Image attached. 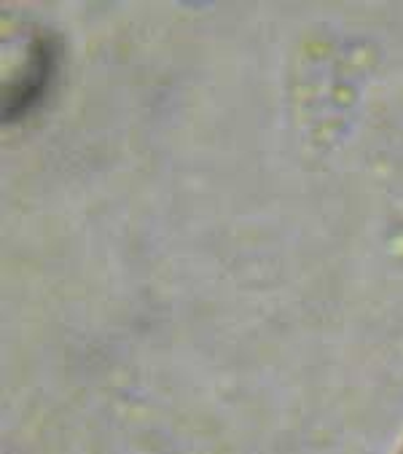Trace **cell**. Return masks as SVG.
I'll return each mask as SVG.
<instances>
[{
  "label": "cell",
  "instance_id": "obj_1",
  "mask_svg": "<svg viewBox=\"0 0 403 454\" xmlns=\"http://www.w3.org/2000/svg\"><path fill=\"white\" fill-rule=\"evenodd\" d=\"M51 59H54L51 43L38 41V46L30 51L25 73L14 81L12 92L4 95V121H12V119L22 116L30 106H36L46 81L51 78Z\"/></svg>",
  "mask_w": 403,
  "mask_h": 454
}]
</instances>
